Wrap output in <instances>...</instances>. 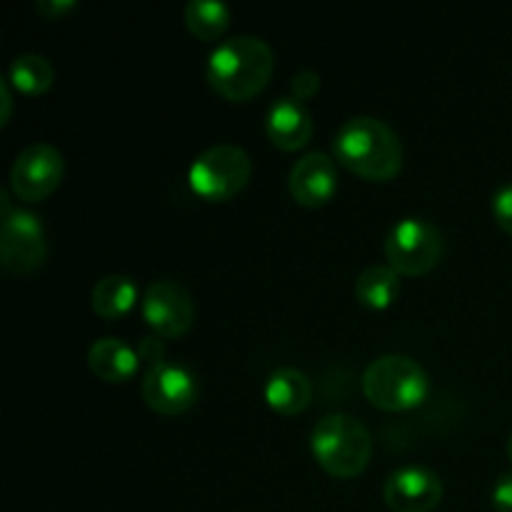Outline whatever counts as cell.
Here are the masks:
<instances>
[{
    "label": "cell",
    "instance_id": "obj_8",
    "mask_svg": "<svg viewBox=\"0 0 512 512\" xmlns=\"http://www.w3.org/2000/svg\"><path fill=\"white\" fill-rule=\"evenodd\" d=\"M63 153L50 143H30L15 158L10 170V188L25 203L48 198L63 180Z\"/></svg>",
    "mask_w": 512,
    "mask_h": 512
},
{
    "label": "cell",
    "instance_id": "obj_4",
    "mask_svg": "<svg viewBox=\"0 0 512 512\" xmlns=\"http://www.w3.org/2000/svg\"><path fill=\"white\" fill-rule=\"evenodd\" d=\"M430 380L423 365L403 353L370 360L363 373V393L375 408L408 410L423 403Z\"/></svg>",
    "mask_w": 512,
    "mask_h": 512
},
{
    "label": "cell",
    "instance_id": "obj_5",
    "mask_svg": "<svg viewBox=\"0 0 512 512\" xmlns=\"http://www.w3.org/2000/svg\"><path fill=\"white\" fill-rule=\"evenodd\" d=\"M253 160L240 145L220 143L205 148L188 170L190 188L205 200H228L248 185Z\"/></svg>",
    "mask_w": 512,
    "mask_h": 512
},
{
    "label": "cell",
    "instance_id": "obj_10",
    "mask_svg": "<svg viewBox=\"0 0 512 512\" xmlns=\"http://www.w3.org/2000/svg\"><path fill=\"white\" fill-rule=\"evenodd\" d=\"M143 320L160 338H178L188 333L195 318V305L188 290L175 280H155L140 300Z\"/></svg>",
    "mask_w": 512,
    "mask_h": 512
},
{
    "label": "cell",
    "instance_id": "obj_19",
    "mask_svg": "<svg viewBox=\"0 0 512 512\" xmlns=\"http://www.w3.org/2000/svg\"><path fill=\"white\" fill-rule=\"evenodd\" d=\"M55 70L50 65V60L45 55L38 53H25L18 55V58L10 63L8 68V80L15 85L18 90L30 95L45 93V90L53 85Z\"/></svg>",
    "mask_w": 512,
    "mask_h": 512
},
{
    "label": "cell",
    "instance_id": "obj_23",
    "mask_svg": "<svg viewBox=\"0 0 512 512\" xmlns=\"http://www.w3.org/2000/svg\"><path fill=\"white\" fill-rule=\"evenodd\" d=\"M493 508L498 512H512V473H503L493 485Z\"/></svg>",
    "mask_w": 512,
    "mask_h": 512
},
{
    "label": "cell",
    "instance_id": "obj_26",
    "mask_svg": "<svg viewBox=\"0 0 512 512\" xmlns=\"http://www.w3.org/2000/svg\"><path fill=\"white\" fill-rule=\"evenodd\" d=\"M508 455H510V460H512V433H510V438H508Z\"/></svg>",
    "mask_w": 512,
    "mask_h": 512
},
{
    "label": "cell",
    "instance_id": "obj_20",
    "mask_svg": "<svg viewBox=\"0 0 512 512\" xmlns=\"http://www.w3.org/2000/svg\"><path fill=\"white\" fill-rule=\"evenodd\" d=\"M493 215L495 220H498L500 228L512 235V183L503 185V188L493 195Z\"/></svg>",
    "mask_w": 512,
    "mask_h": 512
},
{
    "label": "cell",
    "instance_id": "obj_13",
    "mask_svg": "<svg viewBox=\"0 0 512 512\" xmlns=\"http://www.w3.org/2000/svg\"><path fill=\"white\" fill-rule=\"evenodd\" d=\"M265 133L278 148L298 150L313 135V115L305 108L303 100L283 95V98H275L265 113Z\"/></svg>",
    "mask_w": 512,
    "mask_h": 512
},
{
    "label": "cell",
    "instance_id": "obj_3",
    "mask_svg": "<svg viewBox=\"0 0 512 512\" xmlns=\"http://www.w3.org/2000/svg\"><path fill=\"white\" fill-rule=\"evenodd\" d=\"M315 460L335 478H355L373 455V438L363 420L348 413H330L318 420L310 435Z\"/></svg>",
    "mask_w": 512,
    "mask_h": 512
},
{
    "label": "cell",
    "instance_id": "obj_16",
    "mask_svg": "<svg viewBox=\"0 0 512 512\" xmlns=\"http://www.w3.org/2000/svg\"><path fill=\"white\" fill-rule=\"evenodd\" d=\"M400 293V273L390 265H368L360 270L358 280H355V298L365 305V308L383 310L395 303Z\"/></svg>",
    "mask_w": 512,
    "mask_h": 512
},
{
    "label": "cell",
    "instance_id": "obj_6",
    "mask_svg": "<svg viewBox=\"0 0 512 512\" xmlns=\"http://www.w3.org/2000/svg\"><path fill=\"white\" fill-rule=\"evenodd\" d=\"M445 238L435 223L425 218H403L385 238V258L400 275H420L440 263Z\"/></svg>",
    "mask_w": 512,
    "mask_h": 512
},
{
    "label": "cell",
    "instance_id": "obj_15",
    "mask_svg": "<svg viewBox=\"0 0 512 512\" xmlns=\"http://www.w3.org/2000/svg\"><path fill=\"white\" fill-rule=\"evenodd\" d=\"M313 398V383L298 368H278L265 383V400L280 415H295L308 408Z\"/></svg>",
    "mask_w": 512,
    "mask_h": 512
},
{
    "label": "cell",
    "instance_id": "obj_22",
    "mask_svg": "<svg viewBox=\"0 0 512 512\" xmlns=\"http://www.w3.org/2000/svg\"><path fill=\"white\" fill-rule=\"evenodd\" d=\"M163 353H165V345L160 340V335H145L140 338L138 343V358L140 363H148L150 368L158 363H163Z\"/></svg>",
    "mask_w": 512,
    "mask_h": 512
},
{
    "label": "cell",
    "instance_id": "obj_21",
    "mask_svg": "<svg viewBox=\"0 0 512 512\" xmlns=\"http://www.w3.org/2000/svg\"><path fill=\"white\" fill-rule=\"evenodd\" d=\"M318 88H320V78L315 70L303 68L300 73L293 75V98L308 100L318 93Z\"/></svg>",
    "mask_w": 512,
    "mask_h": 512
},
{
    "label": "cell",
    "instance_id": "obj_24",
    "mask_svg": "<svg viewBox=\"0 0 512 512\" xmlns=\"http://www.w3.org/2000/svg\"><path fill=\"white\" fill-rule=\"evenodd\" d=\"M70 8H75V0H38V10L48 18H60Z\"/></svg>",
    "mask_w": 512,
    "mask_h": 512
},
{
    "label": "cell",
    "instance_id": "obj_9",
    "mask_svg": "<svg viewBox=\"0 0 512 512\" xmlns=\"http://www.w3.org/2000/svg\"><path fill=\"white\" fill-rule=\"evenodd\" d=\"M143 400L163 415H178L193 408L200 398V380L195 378L188 365L180 363H163L148 368L140 383Z\"/></svg>",
    "mask_w": 512,
    "mask_h": 512
},
{
    "label": "cell",
    "instance_id": "obj_25",
    "mask_svg": "<svg viewBox=\"0 0 512 512\" xmlns=\"http://www.w3.org/2000/svg\"><path fill=\"white\" fill-rule=\"evenodd\" d=\"M0 95H3V123H8L10 105H13V98H10V80L8 78H0Z\"/></svg>",
    "mask_w": 512,
    "mask_h": 512
},
{
    "label": "cell",
    "instance_id": "obj_7",
    "mask_svg": "<svg viewBox=\"0 0 512 512\" xmlns=\"http://www.w3.org/2000/svg\"><path fill=\"white\" fill-rule=\"evenodd\" d=\"M3 225H0V263L8 273H30L45 260L43 218L33 210L13 208L8 190H0Z\"/></svg>",
    "mask_w": 512,
    "mask_h": 512
},
{
    "label": "cell",
    "instance_id": "obj_18",
    "mask_svg": "<svg viewBox=\"0 0 512 512\" xmlns=\"http://www.w3.org/2000/svg\"><path fill=\"white\" fill-rule=\"evenodd\" d=\"M230 23V8L223 0H190L185 5V25L203 40H215Z\"/></svg>",
    "mask_w": 512,
    "mask_h": 512
},
{
    "label": "cell",
    "instance_id": "obj_12",
    "mask_svg": "<svg viewBox=\"0 0 512 512\" xmlns=\"http://www.w3.org/2000/svg\"><path fill=\"white\" fill-rule=\"evenodd\" d=\"M288 185L298 203L318 208V205L328 203L338 190V168L330 160V155L310 150L293 165Z\"/></svg>",
    "mask_w": 512,
    "mask_h": 512
},
{
    "label": "cell",
    "instance_id": "obj_1",
    "mask_svg": "<svg viewBox=\"0 0 512 512\" xmlns=\"http://www.w3.org/2000/svg\"><path fill=\"white\" fill-rule=\"evenodd\" d=\"M273 65V50L263 38L233 35L210 53L205 78L223 98L243 103L268 85Z\"/></svg>",
    "mask_w": 512,
    "mask_h": 512
},
{
    "label": "cell",
    "instance_id": "obj_14",
    "mask_svg": "<svg viewBox=\"0 0 512 512\" xmlns=\"http://www.w3.org/2000/svg\"><path fill=\"white\" fill-rule=\"evenodd\" d=\"M88 365L100 380L108 383H123L138 373V350L130 348L120 338H98L88 350Z\"/></svg>",
    "mask_w": 512,
    "mask_h": 512
},
{
    "label": "cell",
    "instance_id": "obj_2",
    "mask_svg": "<svg viewBox=\"0 0 512 512\" xmlns=\"http://www.w3.org/2000/svg\"><path fill=\"white\" fill-rule=\"evenodd\" d=\"M335 155L345 168L368 180H390L403 168V143L385 120L355 115L335 135Z\"/></svg>",
    "mask_w": 512,
    "mask_h": 512
},
{
    "label": "cell",
    "instance_id": "obj_17",
    "mask_svg": "<svg viewBox=\"0 0 512 512\" xmlns=\"http://www.w3.org/2000/svg\"><path fill=\"white\" fill-rule=\"evenodd\" d=\"M138 298V285L123 273H110L100 278L93 288V310L100 318L115 320L128 313Z\"/></svg>",
    "mask_w": 512,
    "mask_h": 512
},
{
    "label": "cell",
    "instance_id": "obj_11",
    "mask_svg": "<svg viewBox=\"0 0 512 512\" xmlns=\"http://www.w3.org/2000/svg\"><path fill=\"white\" fill-rule=\"evenodd\" d=\"M383 498L395 512H430L443 500V480L423 465H403L388 475Z\"/></svg>",
    "mask_w": 512,
    "mask_h": 512
}]
</instances>
